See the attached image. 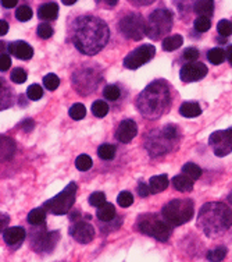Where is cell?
Listing matches in <instances>:
<instances>
[{"label":"cell","mask_w":232,"mask_h":262,"mask_svg":"<svg viewBox=\"0 0 232 262\" xmlns=\"http://www.w3.org/2000/svg\"><path fill=\"white\" fill-rule=\"evenodd\" d=\"M110 30L96 15L78 17L71 26V40L78 51L86 56L97 55L107 45Z\"/></svg>","instance_id":"1"},{"label":"cell","mask_w":232,"mask_h":262,"mask_svg":"<svg viewBox=\"0 0 232 262\" xmlns=\"http://www.w3.org/2000/svg\"><path fill=\"white\" fill-rule=\"evenodd\" d=\"M171 105V92L166 81L156 80L139 94L137 107L142 116L149 120H156L162 117Z\"/></svg>","instance_id":"2"},{"label":"cell","mask_w":232,"mask_h":262,"mask_svg":"<svg viewBox=\"0 0 232 262\" xmlns=\"http://www.w3.org/2000/svg\"><path fill=\"white\" fill-rule=\"evenodd\" d=\"M197 226L207 237H218L232 226L231 208L222 202H207L197 215Z\"/></svg>","instance_id":"3"},{"label":"cell","mask_w":232,"mask_h":262,"mask_svg":"<svg viewBox=\"0 0 232 262\" xmlns=\"http://www.w3.org/2000/svg\"><path fill=\"white\" fill-rule=\"evenodd\" d=\"M178 127L175 124H167L160 130L149 133L145 140L146 151L150 157H160L170 152L178 142Z\"/></svg>","instance_id":"4"},{"label":"cell","mask_w":232,"mask_h":262,"mask_svg":"<svg viewBox=\"0 0 232 262\" xmlns=\"http://www.w3.org/2000/svg\"><path fill=\"white\" fill-rule=\"evenodd\" d=\"M138 232L142 234H146L153 238H156L159 242H167L172 233V226L164 221V217H160L157 213H145L138 217L137 221Z\"/></svg>","instance_id":"5"},{"label":"cell","mask_w":232,"mask_h":262,"mask_svg":"<svg viewBox=\"0 0 232 262\" xmlns=\"http://www.w3.org/2000/svg\"><path fill=\"white\" fill-rule=\"evenodd\" d=\"M193 201L188 198L172 200L164 205L162 215L170 226H181L193 217Z\"/></svg>","instance_id":"6"},{"label":"cell","mask_w":232,"mask_h":262,"mask_svg":"<svg viewBox=\"0 0 232 262\" xmlns=\"http://www.w3.org/2000/svg\"><path fill=\"white\" fill-rule=\"evenodd\" d=\"M172 13L168 9H157L151 13L146 20V35L153 40H159L171 31Z\"/></svg>","instance_id":"7"},{"label":"cell","mask_w":232,"mask_h":262,"mask_svg":"<svg viewBox=\"0 0 232 262\" xmlns=\"http://www.w3.org/2000/svg\"><path fill=\"white\" fill-rule=\"evenodd\" d=\"M76 184L75 183H70L67 184L66 188L60 191L56 196L50 198L49 201L46 202L43 208L46 211H49L53 215H66L70 212V209L75 202L76 195Z\"/></svg>","instance_id":"8"},{"label":"cell","mask_w":232,"mask_h":262,"mask_svg":"<svg viewBox=\"0 0 232 262\" xmlns=\"http://www.w3.org/2000/svg\"><path fill=\"white\" fill-rule=\"evenodd\" d=\"M120 31L128 39L141 40L146 35V21L141 14L130 13L124 15L120 21Z\"/></svg>","instance_id":"9"},{"label":"cell","mask_w":232,"mask_h":262,"mask_svg":"<svg viewBox=\"0 0 232 262\" xmlns=\"http://www.w3.org/2000/svg\"><path fill=\"white\" fill-rule=\"evenodd\" d=\"M156 55V48L153 45H142L137 49H134L131 53H128L124 59V67L130 70H137L141 66L146 64Z\"/></svg>","instance_id":"10"},{"label":"cell","mask_w":232,"mask_h":262,"mask_svg":"<svg viewBox=\"0 0 232 262\" xmlns=\"http://www.w3.org/2000/svg\"><path fill=\"white\" fill-rule=\"evenodd\" d=\"M209 145L212 146L214 155L222 158L232 152V127L228 130L214 131L209 138Z\"/></svg>","instance_id":"11"},{"label":"cell","mask_w":232,"mask_h":262,"mask_svg":"<svg viewBox=\"0 0 232 262\" xmlns=\"http://www.w3.org/2000/svg\"><path fill=\"white\" fill-rule=\"evenodd\" d=\"M74 88L80 94H84V95H88L96 90V86L99 85V76L97 73H95L91 69H82L80 71H75L74 74Z\"/></svg>","instance_id":"12"},{"label":"cell","mask_w":232,"mask_h":262,"mask_svg":"<svg viewBox=\"0 0 232 262\" xmlns=\"http://www.w3.org/2000/svg\"><path fill=\"white\" fill-rule=\"evenodd\" d=\"M60 238V233L59 232H45L41 230L31 238V246L36 252H45V254H50L55 247L59 243Z\"/></svg>","instance_id":"13"},{"label":"cell","mask_w":232,"mask_h":262,"mask_svg":"<svg viewBox=\"0 0 232 262\" xmlns=\"http://www.w3.org/2000/svg\"><path fill=\"white\" fill-rule=\"evenodd\" d=\"M70 236L75 240L76 243L81 244H88L93 240L95 237V227L86 221H76L71 225Z\"/></svg>","instance_id":"14"},{"label":"cell","mask_w":232,"mask_h":262,"mask_svg":"<svg viewBox=\"0 0 232 262\" xmlns=\"http://www.w3.org/2000/svg\"><path fill=\"white\" fill-rule=\"evenodd\" d=\"M207 67L200 61H193V63H187L179 71V78L184 82H195L204 78L207 76Z\"/></svg>","instance_id":"15"},{"label":"cell","mask_w":232,"mask_h":262,"mask_svg":"<svg viewBox=\"0 0 232 262\" xmlns=\"http://www.w3.org/2000/svg\"><path fill=\"white\" fill-rule=\"evenodd\" d=\"M138 134V124L131 119H125L120 123V126L117 127L116 138L120 142L128 144L131 142Z\"/></svg>","instance_id":"16"},{"label":"cell","mask_w":232,"mask_h":262,"mask_svg":"<svg viewBox=\"0 0 232 262\" xmlns=\"http://www.w3.org/2000/svg\"><path fill=\"white\" fill-rule=\"evenodd\" d=\"M9 51H10L11 55L15 56L17 59H21V60H30L34 56L32 46L28 45L27 42H22V40H15V42L9 43Z\"/></svg>","instance_id":"17"},{"label":"cell","mask_w":232,"mask_h":262,"mask_svg":"<svg viewBox=\"0 0 232 262\" xmlns=\"http://www.w3.org/2000/svg\"><path fill=\"white\" fill-rule=\"evenodd\" d=\"M25 229L21 226L7 227L3 232V240H5L7 246H17V244H20V243H22V240H25Z\"/></svg>","instance_id":"18"},{"label":"cell","mask_w":232,"mask_h":262,"mask_svg":"<svg viewBox=\"0 0 232 262\" xmlns=\"http://www.w3.org/2000/svg\"><path fill=\"white\" fill-rule=\"evenodd\" d=\"M171 184L179 192H189L193 190V180L185 174H178V176L172 177Z\"/></svg>","instance_id":"19"},{"label":"cell","mask_w":232,"mask_h":262,"mask_svg":"<svg viewBox=\"0 0 232 262\" xmlns=\"http://www.w3.org/2000/svg\"><path fill=\"white\" fill-rule=\"evenodd\" d=\"M168 184H170V180H168L167 174L153 176L149 180V188H150L151 194H157V192L164 191L167 187H168Z\"/></svg>","instance_id":"20"},{"label":"cell","mask_w":232,"mask_h":262,"mask_svg":"<svg viewBox=\"0 0 232 262\" xmlns=\"http://www.w3.org/2000/svg\"><path fill=\"white\" fill-rule=\"evenodd\" d=\"M179 113H181V116L187 117V119H193V117L202 115V107L197 102H185L179 107Z\"/></svg>","instance_id":"21"},{"label":"cell","mask_w":232,"mask_h":262,"mask_svg":"<svg viewBox=\"0 0 232 262\" xmlns=\"http://www.w3.org/2000/svg\"><path fill=\"white\" fill-rule=\"evenodd\" d=\"M57 15H59V6L56 3H45L38 10V17L42 20H56Z\"/></svg>","instance_id":"22"},{"label":"cell","mask_w":232,"mask_h":262,"mask_svg":"<svg viewBox=\"0 0 232 262\" xmlns=\"http://www.w3.org/2000/svg\"><path fill=\"white\" fill-rule=\"evenodd\" d=\"M193 10H195L196 14H199V17L209 18V17H212L213 13H214V2H212V0L196 2V3H195V7H193Z\"/></svg>","instance_id":"23"},{"label":"cell","mask_w":232,"mask_h":262,"mask_svg":"<svg viewBox=\"0 0 232 262\" xmlns=\"http://www.w3.org/2000/svg\"><path fill=\"white\" fill-rule=\"evenodd\" d=\"M96 216H97V219L99 221H101V222H111L114 217H116V208H114V205L113 204H109V202H106L103 207L97 208V212H96Z\"/></svg>","instance_id":"24"},{"label":"cell","mask_w":232,"mask_h":262,"mask_svg":"<svg viewBox=\"0 0 232 262\" xmlns=\"http://www.w3.org/2000/svg\"><path fill=\"white\" fill-rule=\"evenodd\" d=\"M2 161H7L11 159V157L14 155L15 152V144L14 141L9 138V137H2Z\"/></svg>","instance_id":"25"},{"label":"cell","mask_w":232,"mask_h":262,"mask_svg":"<svg viewBox=\"0 0 232 262\" xmlns=\"http://www.w3.org/2000/svg\"><path fill=\"white\" fill-rule=\"evenodd\" d=\"M182 43H184V38L181 35H170L163 39L162 46L164 51L172 52L177 51L178 48H181Z\"/></svg>","instance_id":"26"},{"label":"cell","mask_w":232,"mask_h":262,"mask_svg":"<svg viewBox=\"0 0 232 262\" xmlns=\"http://www.w3.org/2000/svg\"><path fill=\"white\" fill-rule=\"evenodd\" d=\"M46 221V209L45 208H36L28 213V223L32 226H41Z\"/></svg>","instance_id":"27"},{"label":"cell","mask_w":232,"mask_h":262,"mask_svg":"<svg viewBox=\"0 0 232 262\" xmlns=\"http://www.w3.org/2000/svg\"><path fill=\"white\" fill-rule=\"evenodd\" d=\"M182 174L191 177L192 180H197V179H200V176H202V169L197 166V165H195V163L188 162V163H185L182 166Z\"/></svg>","instance_id":"28"},{"label":"cell","mask_w":232,"mask_h":262,"mask_svg":"<svg viewBox=\"0 0 232 262\" xmlns=\"http://www.w3.org/2000/svg\"><path fill=\"white\" fill-rule=\"evenodd\" d=\"M97 155L103 161H111L113 158L116 157V146L111 145V144H103V145L99 146Z\"/></svg>","instance_id":"29"},{"label":"cell","mask_w":232,"mask_h":262,"mask_svg":"<svg viewBox=\"0 0 232 262\" xmlns=\"http://www.w3.org/2000/svg\"><path fill=\"white\" fill-rule=\"evenodd\" d=\"M207 59H209V61H212L213 64H221L225 59V51H222L221 48H214L212 51H209Z\"/></svg>","instance_id":"30"},{"label":"cell","mask_w":232,"mask_h":262,"mask_svg":"<svg viewBox=\"0 0 232 262\" xmlns=\"http://www.w3.org/2000/svg\"><path fill=\"white\" fill-rule=\"evenodd\" d=\"M92 113L99 119H103L109 113V105L103 101H95L92 103Z\"/></svg>","instance_id":"31"},{"label":"cell","mask_w":232,"mask_h":262,"mask_svg":"<svg viewBox=\"0 0 232 262\" xmlns=\"http://www.w3.org/2000/svg\"><path fill=\"white\" fill-rule=\"evenodd\" d=\"M93 165V161H92V158L89 155H80V157L75 159V167L80 171H86L89 170Z\"/></svg>","instance_id":"32"},{"label":"cell","mask_w":232,"mask_h":262,"mask_svg":"<svg viewBox=\"0 0 232 262\" xmlns=\"http://www.w3.org/2000/svg\"><path fill=\"white\" fill-rule=\"evenodd\" d=\"M68 115L72 120H82L86 115V109L85 106L82 105V103H75V105H72L70 107V111H68Z\"/></svg>","instance_id":"33"},{"label":"cell","mask_w":232,"mask_h":262,"mask_svg":"<svg viewBox=\"0 0 232 262\" xmlns=\"http://www.w3.org/2000/svg\"><path fill=\"white\" fill-rule=\"evenodd\" d=\"M225 257H227V248L225 247L214 248L207 254V259L210 262H221Z\"/></svg>","instance_id":"34"},{"label":"cell","mask_w":232,"mask_h":262,"mask_svg":"<svg viewBox=\"0 0 232 262\" xmlns=\"http://www.w3.org/2000/svg\"><path fill=\"white\" fill-rule=\"evenodd\" d=\"M43 85H45L46 90H49V91H55L59 88L60 85V78L50 73V74H47V76L43 77Z\"/></svg>","instance_id":"35"},{"label":"cell","mask_w":232,"mask_h":262,"mask_svg":"<svg viewBox=\"0 0 232 262\" xmlns=\"http://www.w3.org/2000/svg\"><path fill=\"white\" fill-rule=\"evenodd\" d=\"M15 17H17V20L22 21V23L30 21L31 18H32V10H31L30 6L22 5V6H20V7H17Z\"/></svg>","instance_id":"36"},{"label":"cell","mask_w":232,"mask_h":262,"mask_svg":"<svg viewBox=\"0 0 232 262\" xmlns=\"http://www.w3.org/2000/svg\"><path fill=\"white\" fill-rule=\"evenodd\" d=\"M88 201H89V204H91L92 207L100 208L106 204V195H105V192H100V191L92 192L91 195H89V200H88Z\"/></svg>","instance_id":"37"},{"label":"cell","mask_w":232,"mask_h":262,"mask_svg":"<svg viewBox=\"0 0 232 262\" xmlns=\"http://www.w3.org/2000/svg\"><path fill=\"white\" fill-rule=\"evenodd\" d=\"M103 95L109 101H117L120 98V95H121V91H120V88L117 85H106L105 90H103Z\"/></svg>","instance_id":"38"},{"label":"cell","mask_w":232,"mask_h":262,"mask_svg":"<svg viewBox=\"0 0 232 262\" xmlns=\"http://www.w3.org/2000/svg\"><path fill=\"white\" fill-rule=\"evenodd\" d=\"M27 96L30 98L31 101H39L42 96H43V90H42L41 85L38 84H32V85L28 86L27 90Z\"/></svg>","instance_id":"39"},{"label":"cell","mask_w":232,"mask_h":262,"mask_svg":"<svg viewBox=\"0 0 232 262\" xmlns=\"http://www.w3.org/2000/svg\"><path fill=\"white\" fill-rule=\"evenodd\" d=\"M10 78L13 82L15 84H22V82H25L27 78H28V74H27V71L24 69H21V67H17L14 70L11 71Z\"/></svg>","instance_id":"40"},{"label":"cell","mask_w":232,"mask_h":262,"mask_svg":"<svg viewBox=\"0 0 232 262\" xmlns=\"http://www.w3.org/2000/svg\"><path fill=\"white\" fill-rule=\"evenodd\" d=\"M193 27H195V30L197 32H207V31L210 30V27H212V21H210V18L197 17L195 23H193Z\"/></svg>","instance_id":"41"},{"label":"cell","mask_w":232,"mask_h":262,"mask_svg":"<svg viewBox=\"0 0 232 262\" xmlns=\"http://www.w3.org/2000/svg\"><path fill=\"white\" fill-rule=\"evenodd\" d=\"M117 202L122 208L131 207L132 204H134V195L130 191H122L120 192V195L117 196Z\"/></svg>","instance_id":"42"},{"label":"cell","mask_w":232,"mask_h":262,"mask_svg":"<svg viewBox=\"0 0 232 262\" xmlns=\"http://www.w3.org/2000/svg\"><path fill=\"white\" fill-rule=\"evenodd\" d=\"M36 34H38V36L42 38V39H49V38L53 35V28H51L47 23H42V24H39L38 28H36Z\"/></svg>","instance_id":"43"},{"label":"cell","mask_w":232,"mask_h":262,"mask_svg":"<svg viewBox=\"0 0 232 262\" xmlns=\"http://www.w3.org/2000/svg\"><path fill=\"white\" fill-rule=\"evenodd\" d=\"M218 34L222 36H229L232 34V23L229 20H221L217 24Z\"/></svg>","instance_id":"44"},{"label":"cell","mask_w":232,"mask_h":262,"mask_svg":"<svg viewBox=\"0 0 232 262\" xmlns=\"http://www.w3.org/2000/svg\"><path fill=\"white\" fill-rule=\"evenodd\" d=\"M199 57V52L196 48H188L187 51H184V59L189 63H193Z\"/></svg>","instance_id":"45"},{"label":"cell","mask_w":232,"mask_h":262,"mask_svg":"<svg viewBox=\"0 0 232 262\" xmlns=\"http://www.w3.org/2000/svg\"><path fill=\"white\" fill-rule=\"evenodd\" d=\"M11 66V59L7 55H5V53H2V57H0V70H2V73L6 70H9Z\"/></svg>","instance_id":"46"},{"label":"cell","mask_w":232,"mask_h":262,"mask_svg":"<svg viewBox=\"0 0 232 262\" xmlns=\"http://www.w3.org/2000/svg\"><path fill=\"white\" fill-rule=\"evenodd\" d=\"M138 194L141 196H149L151 194L150 192V188H149V184H146V183L141 182L139 183V186H138Z\"/></svg>","instance_id":"47"},{"label":"cell","mask_w":232,"mask_h":262,"mask_svg":"<svg viewBox=\"0 0 232 262\" xmlns=\"http://www.w3.org/2000/svg\"><path fill=\"white\" fill-rule=\"evenodd\" d=\"M21 126L24 127V128H22L24 131H31L34 127H35V121L31 120V119H27V120H24L22 123H21Z\"/></svg>","instance_id":"48"},{"label":"cell","mask_w":232,"mask_h":262,"mask_svg":"<svg viewBox=\"0 0 232 262\" xmlns=\"http://www.w3.org/2000/svg\"><path fill=\"white\" fill-rule=\"evenodd\" d=\"M7 31H9V24H7V21L0 20V35H6Z\"/></svg>","instance_id":"49"},{"label":"cell","mask_w":232,"mask_h":262,"mask_svg":"<svg viewBox=\"0 0 232 262\" xmlns=\"http://www.w3.org/2000/svg\"><path fill=\"white\" fill-rule=\"evenodd\" d=\"M2 6L6 9H11V7L17 6V0H2Z\"/></svg>","instance_id":"50"},{"label":"cell","mask_w":232,"mask_h":262,"mask_svg":"<svg viewBox=\"0 0 232 262\" xmlns=\"http://www.w3.org/2000/svg\"><path fill=\"white\" fill-rule=\"evenodd\" d=\"M7 223H9V216H7V215H2V232H5L6 229H7V227H6Z\"/></svg>","instance_id":"51"},{"label":"cell","mask_w":232,"mask_h":262,"mask_svg":"<svg viewBox=\"0 0 232 262\" xmlns=\"http://www.w3.org/2000/svg\"><path fill=\"white\" fill-rule=\"evenodd\" d=\"M225 57L228 59V61H229V64L232 66V46H228L227 51H225Z\"/></svg>","instance_id":"52"},{"label":"cell","mask_w":232,"mask_h":262,"mask_svg":"<svg viewBox=\"0 0 232 262\" xmlns=\"http://www.w3.org/2000/svg\"><path fill=\"white\" fill-rule=\"evenodd\" d=\"M228 204H229V208H231L232 211V191L229 192V195H228Z\"/></svg>","instance_id":"53"},{"label":"cell","mask_w":232,"mask_h":262,"mask_svg":"<svg viewBox=\"0 0 232 262\" xmlns=\"http://www.w3.org/2000/svg\"><path fill=\"white\" fill-rule=\"evenodd\" d=\"M63 3H64V5H74V3H75V0H63Z\"/></svg>","instance_id":"54"}]
</instances>
